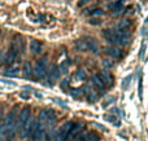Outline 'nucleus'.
Listing matches in <instances>:
<instances>
[{
  "label": "nucleus",
  "instance_id": "nucleus-24",
  "mask_svg": "<svg viewBox=\"0 0 148 141\" xmlns=\"http://www.w3.org/2000/svg\"><path fill=\"white\" fill-rule=\"evenodd\" d=\"M95 9H96V7H95V5H91V7L86 8V9L83 10V13H84V14H88V16H91V14H92V12H94Z\"/></svg>",
  "mask_w": 148,
  "mask_h": 141
},
{
  "label": "nucleus",
  "instance_id": "nucleus-29",
  "mask_svg": "<svg viewBox=\"0 0 148 141\" xmlns=\"http://www.w3.org/2000/svg\"><path fill=\"white\" fill-rule=\"evenodd\" d=\"M75 75H77V78H78V79H84V70L79 69L78 71L75 73Z\"/></svg>",
  "mask_w": 148,
  "mask_h": 141
},
{
  "label": "nucleus",
  "instance_id": "nucleus-1",
  "mask_svg": "<svg viewBox=\"0 0 148 141\" xmlns=\"http://www.w3.org/2000/svg\"><path fill=\"white\" fill-rule=\"evenodd\" d=\"M18 110L20 106L14 105L13 109L8 113V115L3 119L0 123V137L5 139L7 141L13 140L17 132V117H18Z\"/></svg>",
  "mask_w": 148,
  "mask_h": 141
},
{
  "label": "nucleus",
  "instance_id": "nucleus-14",
  "mask_svg": "<svg viewBox=\"0 0 148 141\" xmlns=\"http://www.w3.org/2000/svg\"><path fill=\"white\" fill-rule=\"evenodd\" d=\"M10 47H12L13 49H16V51H17L18 53H20V52L23 49V44H22V39H21V36L16 35L14 38H13V40H12V44H10Z\"/></svg>",
  "mask_w": 148,
  "mask_h": 141
},
{
  "label": "nucleus",
  "instance_id": "nucleus-8",
  "mask_svg": "<svg viewBox=\"0 0 148 141\" xmlns=\"http://www.w3.org/2000/svg\"><path fill=\"white\" fill-rule=\"evenodd\" d=\"M43 136H44V127L42 126V124H39L38 121H36V127H35V129H34L33 135H31V140L42 141L43 140Z\"/></svg>",
  "mask_w": 148,
  "mask_h": 141
},
{
  "label": "nucleus",
  "instance_id": "nucleus-6",
  "mask_svg": "<svg viewBox=\"0 0 148 141\" xmlns=\"http://www.w3.org/2000/svg\"><path fill=\"white\" fill-rule=\"evenodd\" d=\"M60 75V69L56 66V65H51L47 71V78H48V83H53L59 79Z\"/></svg>",
  "mask_w": 148,
  "mask_h": 141
},
{
  "label": "nucleus",
  "instance_id": "nucleus-2",
  "mask_svg": "<svg viewBox=\"0 0 148 141\" xmlns=\"http://www.w3.org/2000/svg\"><path fill=\"white\" fill-rule=\"evenodd\" d=\"M56 122V114H55L53 110L51 109H44L39 113V117H38V123L42 124L43 127H47V126H52V124Z\"/></svg>",
  "mask_w": 148,
  "mask_h": 141
},
{
  "label": "nucleus",
  "instance_id": "nucleus-16",
  "mask_svg": "<svg viewBox=\"0 0 148 141\" xmlns=\"http://www.w3.org/2000/svg\"><path fill=\"white\" fill-rule=\"evenodd\" d=\"M30 51L33 52L34 54H39L42 52V44L40 41L38 40H31L30 43Z\"/></svg>",
  "mask_w": 148,
  "mask_h": 141
},
{
  "label": "nucleus",
  "instance_id": "nucleus-33",
  "mask_svg": "<svg viewBox=\"0 0 148 141\" xmlns=\"http://www.w3.org/2000/svg\"><path fill=\"white\" fill-rule=\"evenodd\" d=\"M60 69H61V71L62 73H65L68 70V66H66V64H61V66H60Z\"/></svg>",
  "mask_w": 148,
  "mask_h": 141
},
{
  "label": "nucleus",
  "instance_id": "nucleus-9",
  "mask_svg": "<svg viewBox=\"0 0 148 141\" xmlns=\"http://www.w3.org/2000/svg\"><path fill=\"white\" fill-rule=\"evenodd\" d=\"M129 41H130V34L127 31H123V33H117V44L118 45H127Z\"/></svg>",
  "mask_w": 148,
  "mask_h": 141
},
{
  "label": "nucleus",
  "instance_id": "nucleus-28",
  "mask_svg": "<svg viewBox=\"0 0 148 141\" xmlns=\"http://www.w3.org/2000/svg\"><path fill=\"white\" fill-rule=\"evenodd\" d=\"M103 66H104V67H108V69H109V67L113 66V62L110 61V60H103Z\"/></svg>",
  "mask_w": 148,
  "mask_h": 141
},
{
  "label": "nucleus",
  "instance_id": "nucleus-32",
  "mask_svg": "<svg viewBox=\"0 0 148 141\" xmlns=\"http://www.w3.org/2000/svg\"><path fill=\"white\" fill-rule=\"evenodd\" d=\"M20 97L23 98V100H29V98H30V95H29L27 92H22V93L20 95Z\"/></svg>",
  "mask_w": 148,
  "mask_h": 141
},
{
  "label": "nucleus",
  "instance_id": "nucleus-20",
  "mask_svg": "<svg viewBox=\"0 0 148 141\" xmlns=\"http://www.w3.org/2000/svg\"><path fill=\"white\" fill-rule=\"evenodd\" d=\"M120 8H123V4H122V1H113V3H109L108 4V9L110 10V12H113V10H117V9H120Z\"/></svg>",
  "mask_w": 148,
  "mask_h": 141
},
{
  "label": "nucleus",
  "instance_id": "nucleus-27",
  "mask_svg": "<svg viewBox=\"0 0 148 141\" xmlns=\"http://www.w3.org/2000/svg\"><path fill=\"white\" fill-rule=\"evenodd\" d=\"M104 14V12H103V9H100V8H96V9L92 12L91 16H95V17H97V16H103Z\"/></svg>",
  "mask_w": 148,
  "mask_h": 141
},
{
  "label": "nucleus",
  "instance_id": "nucleus-3",
  "mask_svg": "<svg viewBox=\"0 0 148 141\" xmlns=\"http://www.w3.org/2000/svg\"><path fill=\"white\" fill-rule=\"evenodd\" d=\"M33 74L35 75L36 79H43L47 77V58H42L35 62Z\"/></svg>",
  "mask_w": 148,
  "mask_h": 141
},
{
  "label": "nucleus",
  "instance_id": "nucleus-35",
  "mask_svg": "<svg viewBox=\"0 0 148 141\" xmlns=\"http://www.w3.org/2000/svg\"><path fill=\"white\" fill-rule=\"evenodd\" d=\"M0 115H1V110H0Z\"/></svg>",
  "mask_w": 148,
  "mask_h": 141
},
{
  "label": "nucleus",
  "instance_id": "nucleus-30",
  "mask_svg": "<svg viewBox=\"0 0 148 141\" xmlns=\"http://www.w3.org/2000/svg\"><path fill=\"white\" fill-rule=\"evenodd\" d=\"M97 98V96H96V93L95 92H91V93H88V101H91V102H94L95 100Z\"/></svg>",
  "mask_w": 148,
  "mask_h": 141
},
{
  "label": "nucleus",
  "instance_id": "nucleus-22",
  "mask_svg": "<svg viewBox=\"0 0 148 141\" xmlns=\"http://www.w3.org/2000/svg\"><path fill=\"white\" fill-rule=\"evenodd\" d=\"M86 135H87V131L83 128L78 135H75V136L73 137L72 141H83V139H84V136H86Z\"/></svg>",
  "mask_w": 148,
  "mask_h": 141
},
{
  "label": "nucleus",
  "instance_id": "nucleus-13",
  "mask_svg": "<svg viewBox=\"0 0 148 141\" xmlns=\"http://www.w3.org/2000/svg\"><path fill=\"white\" fill-rule=\"evenodd\" d=\"M83 40L87 43L88 51H91L92 53H97V52H99V45H97L96 40H95L94 38H91V36H87V38H84Z\"/></svg>",
  "mask_w": 148,
  "mask_h": 141
},
{
  "label": "nucleus",
  "instance_id": "nucleus-26",
  "mask_svg": "<svg viewBox=\"0 0 148 141\" xmlns=\"http://www.w3.org/2000/svg\"><path fill=\"white\" fill-rule=\"evenodd\" d=\"M90 25H92V26H96V25H100L101 23V21L99 20V18H90Z\"/></svg>",
  "mask_w": 148,
  "mask_h": 141
},
{
  "label": "nucleus",
  "instance_id": "nucleus-18",
  "mask_svg": "<svg viewBox=\"0 0 148 141\" xmlns=\"http://www.w3.org/2000/svg\"><path fill=\"white\" fill-rule=\"evenodd\" d=\"M23 77L26 78V79H29V78H31V75H33V67H31V64L30 62H26L25 65H23Z\"/></svg>",
  "mask_w": 148,
  "mask_h": 141
},
{
  "label": "nucleus",
  "instance_id": "nucleus-11",
  "mask_svg": "<svg viewBox=\"0 0 148 141\" xmlns=\"http://www.w3.org/2000/svg\"><path fill=\"white\" fill-rule=\"evenodd\" d=\"M105 53H107L109 57H112V58H120L122 52H121V49L118 48V47L109 45V47H107V48H105Z\"/></svg>",
  "mask_w": 148,
  "mask_h": 141
},
{
  "label": "nucleus",
  "instance_id": "nucleus-17",
  "mask_svg": "<svg viewBox=\"0 0 148 141\" xmlns=\"http://www.w3.org/2000/svg\"><path fill=\"white\" fill-rule=\"evenodd\" d=\"M100 140V135L95 131H91V132H87V135L84 136L83 141H99Z\"/></svg>",
  "mask_w": 148,
  "mask_h": 141
},
{
  "label": "nucleus",
  "instance_id": "nucleus-10",
  "mask_svg": "<svg viewBox=\"0 0 148 141\" xmlns=\"http://www.w3.org/2000/svg\"><path fill=\"white\" fill-rule=\"evenodd\" d=\"M17 57H18V52L16 51V49H13L12 47H9V49H8L7 54H5V57H4V62L5 64H13Z\"/></svg>",
  "mask_w": 148,
  "mask_h": 141
},
{
  "label": "nucleus",
  "instance_id": "nucleus-12",
  "mask_svg": "<svg viewBox=\"0 0 148 141\" xmlns=\"http://www.w3.org/2000/svg\"><path fill=\"white\" fill-rule=\"evenodd\" d=\"M91 83H92V85H94L97 91H100V92H104V91H105L104 83L101 82V79L99 78V75H97V74H95V75H92V77H91Z\"/></svg>",
  "mask_w": 148,
  "mask_h": 141
},
{
  "label": "nucleus",
  "instance_id": "nucleus-7",
  "mask_svg": "<svg viewBox=\"0 0 148 141\" xmlns=\"http://www.w3.org/2000/svg\"><path fill=\"white\" fill-rule=\"evenodd\" d=\"M97 75H99V78L101 79V82L104 83L105 87H107V85L112 87V84H113V82H114V79H113L112 74H110L108 70H101V71H100Z\"/></svg>",
  "mask_w": 148,
  "mask_h": 141
},
{
  "label": "nucleus",
  "instance_id": "nucleus-15",
  "mask_svg": "<svg viewBox=\"0 0 148 141\" xmlns=\"http://www.w3.org/2000/svg\"><path fill=\"white\" fill-rule=\"evenodd\" d=\"M130 21L129 20H122L121 22L117 23L116 26V33H123V31H127V28L130 27Z\"/></svg>",
  "mask_w": 148,
  "mask_h": 141
},
{
  "label": "nucleus",
  "instance_id": "nucleus-34",
  "mask_svg": "<svg viewBox=\"0 0 148 141\" xmlns=\"http://www.w3.org/2000/svg\"><path fill=\"white\" fill-rule=\"evenodd\" d=\"M86 1H88V0H81V1H79V7H82V5H83L84 4V3H86Z\"/></svg>",
  "mask_w": 148,
  "mask_h": 141
},
{
  "label": "nucleus",
  "instance_id": "nucleus-4",
  "mask_svg": "<svg viewBox=\"0 0 148 141\" xmlns=\"http://www.w3.org/2000/svg\"><path fill=\"white\" fill-rule=\"evenodd\" d=\"M31 118V109L30 106H25L22 108V110L18 113V117H17V131H22V128L25 127L26 122Z\"/></svg>",
  "mask_w": 148,
  "mask_h": 141
},
{
  "label": "nucleus",
  "instance_id": "nucleus-25",
  "mask_svg": "<svg viewBox=\"0 0 148 141\" xmlns=\"http://www.w3.org/2000/svg\"><path fill=\"white\" fill-rule=\"evenodd\" d=\"M123 12H125V7L120 8V9H117V10H113V12H110V14H112L113 17H116V16H118V14H122Z\"/></svg>",
  "mask_w": 148,
  "mask_h": 141
},
{
  "label": "nucleus",
  "instance_id": "nucleus-5",
  "mask_svg": "<svg viewBox=\"0 0 148 141\" xmlns=\"http://www.w3.org/2000/svg\"><path fill=\"white\" fill-rule=\"evenodd\" d=\"M103 36H104L105 40L109 44H112V45L117 44V33H116V30H112V28L103 30Z\"/></svg>",
  "mask_w": 148,
  "mask_h": 141
},
{
  "label": "nucleus",
  "instance_id": "nucleus-31",
  "mask_svg": "<svg viewBox=\"0 0 148 141\" xmlns=\"http://www.w3.org/2000/svg\"><path fill=\"white\" fill-rule=\"evenodd\" d=\"M79 93H81V92H79V89H72V91H70V95H72L73 97H78Z\"/></svg>",
  "mask_w": 148,
  "mask_h": 141
},
{
  "label": "nucleus",
  "instance_id": "nucleus-21",
  "mask_svg": "<svg viewBox=\"0 0 148 141\" xmlns=\"http://www.w3.org/2000/svg\"><path fill=\"white\" fill-rule=\"evenodd\" d=\"M75 48L78 49V51H81V52H86V51H88V47H87V43L82 39V40H78L75 43Z\"/></svg>",
  "mask_w": 148,
  "mask_h": 141
},
{
  "label": "nucleus",
  "instance_id": "nucleus-19",
  "mask_svg": "<svg viewBox=\"0 0 148 141\" xmlns=\"http://www.w3.org/2000/svg\"><path fill=\"white\" fill-rule=\"evenodd\" d=\"M4 74L7 75V77H17V75L20 74V67L18 66H10L9 69L5 70Z\"/></svg>",
  "mask_w": 148,
  "mask_h": 141
},
{
  "label": "nucleus",
  "instance_id": "nucleus-23",
  "mask_svg": "<svg viewBox=\"0 0 148 141\" xmlns=\"http://www.w3.org/2000/svg\"><path fill=\"white\" fill-rule=\"evenodd\" d=\"M56 134H57L56 129L52 128L51 131H49L48 134L46 135V140H47V141H55V139H56Z\"/></svg>",
  "mask_w": 148,
  "mask_h": 141
}]
</instances>
